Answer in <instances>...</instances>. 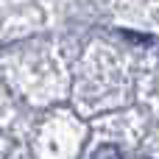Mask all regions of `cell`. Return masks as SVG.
Returning <instances> with one entry per match:
<instances>
[{
	"instance_id": "obj_1",
	"label": "cell",
	"mask_w": 159,
	"mask_h": 159,
	"mask_svg": "<svg viewBox=\"0 0 159 159\" xmlns=\"http://www.w3.org/2000/svg\"><path fill=\"white\" fill-rule=\"evenodd\" d=\"M92 159H123V154H120V148H117V145L103 143V145H98V148L92 151Z\"/></svg>"
},
{
	"instance_id": "obj_2",
	"label": "cell",
	"mask_w": 159,
	"mask_h": 159,
	"mask_svg": "<svg viewBox=\"0 0 159 159\" xmlns=\"http://www.w3.org/2000/svg\"><path fill=\"white\" fill-rule=\"evenodd\" d=\"M140 159H148V157H140Z\"/></svg>"
}]
</instances>
